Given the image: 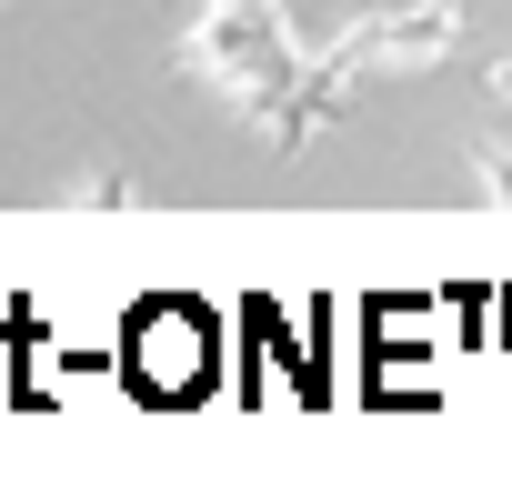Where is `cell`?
Returning a JSON list of instances; mask_svg holds the SVG:
<instances>
[{
	"mask_svg": "<svg viewBox=\"0 0 512 482\" xmlns=\"http://www.w3.org/2000/svg\"><path fill=\"white\" fill-rule=\"evenodd\" d=\"M181 71L241 121L262 131L272 151H312L332 121H352V81L292 31L282 0H191V31H181Z\"/></svg>",
	"mask_w": 512,
	"mask_h": 482,
	"instance_id": "1",
	"label": "cell"
},
{
	"mask_svg": "<svg viewBox=\"0 0 512 482\" xmlns=\"http://www.w3.org/2000/svg\"><path fill=\"white\" fill-rule=\"evenodd\" d=\"M221 312L211 302H191V292H161V302H131V322H121V352H111V372L131 382V402H161V412H181V402H201L211 382H221Z\"/></svg>",
	"mask_w": 512,
	"mask_h": 482,
	"instance_id": "2",
	"label": "cell"
},
{
	"mask_svg": "<svg viewBox=\"0 0 512 482\" xmlns=\"http://www.w3.org/2000/svg\"><path fill=\"white\" fill-rule=\"evenodd\" d=\"M312 51H322L352 91L412 81V71H432V61L462 51V0H362V11H342V31L312 41Z\"/></svg>",
	"mask_w": 512,
	"mask_h": 482,
	"instance_id": "3",
	"label": "cell"
},
{
	"mask_svg": "<svg viewBox=\"0 0 512 482\" xmlns=\"http://www.w3.org/2000/svg\"><path fill=\"white\" fill-rule=\"evenodd\" d=\"M462 161H472V201H512V141L502 131H482Z\"/></svg>",
	"mask_w": 512,
	"mask_h": 482,
	"instance_id": "4",
	"label": "cell"
},
{
	"mask_svg": "<svg viewBox=\"0 0 512 482\" xmlns=\"http://www.w3.org/2000/svg\"><path fill=\"white\" fill-rule=\"evenodd\" d=\"M482 101H492V111H512V51H492V61H482Z\"/></svg>",
	"mask_w": 512,
	"mask_h": 482,
	"instance_id": "5",
	"label": "cell"
},
{
	"mask_svg": "<svg viewBox=\"0 0 512 482\" xmlns=\"http://www.w3.org/2000/svg\"><path fill=\"white\" fill-rule=\"evenodd\" d=\"M11 392H21V342L0 332V402H11Z\"/></svg>",
	"mask_w": 512,
	"mask_h": 482,
	"instance_id": "6",
	"label": "cell"
}]
</instances>
